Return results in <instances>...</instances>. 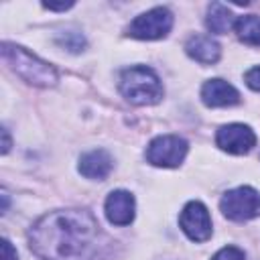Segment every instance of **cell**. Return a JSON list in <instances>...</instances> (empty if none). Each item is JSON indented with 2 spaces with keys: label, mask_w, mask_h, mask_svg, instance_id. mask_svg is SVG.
Listing matches in <instances>:
<instances>
[{
  "label": "cell",
  "mask_w": 260,
  "mask_h": 260,
  "mask_svg": "<svg viewBox=\"0 0 260 260\" xmlns=\"http://www.w3.org/2000/svg\"><path fill=\"white\" fill-rule=\"evenodd\" d=\"M77 169H79V173H81L83 177L102 181V179H106V177L110 175V171L114 169V160H112V156H110L108 150H104V148H93V150L81 154Z\"/></svg>",
  "instance_id": "obj_11"
},
{
  "label": "cell",
  "mask_w": 260,
  "mask_h": 260,
  "mask_svg": "<svg viewBox=\"0 0 260 260\" xmlns=\"http://www.w3.org/2000/svg\"><path fill=\"white\" fill-rule=\"evenodd\" d=\"M205 24H207V28H209L211 32L223 35V32H228V30L236 24V16L230 12L228 6L219 4V2H211L209 8H207Z\"/></svg>",
  "instance_id": "obj_13"
},
{
  "label": "cell",
  "mask_w": 260,
  "mask_h": 260,
  "mask_svg": "<svg viewBox=\"0 0 260 260\" xmlns=\"http://www.w3.org/2000/svg\"><path fill=\"white\" fill-rule=\"evenodd\" d=\"M2 57L6 63H10V67L16 71V75H20L26 83H32L37 87H53L59 81L57 69L53 65H49L47 61H41L37 55L28 53L26 49H22L18 45L4 43Z\"/></svg>",
  "instance_id": "obj_2"
},
{
  "label": "cell",
  "mask_w": 260,
  "mask_h": 260,
  "mask_svg": "<svg viewBox=\"0 0 260 260\" xmlns=\"http://www.w3.org/2000/svg\"><path fill=\"white\" fill-rule=\"evenodd\" d=\"M189 146L187 140L175 134H162L150 140V144L146 146V160L154 167H165V169H173L179 167L187 154Z\"/></svg>",
  "instance_id": "obj_6"
},
{
  "label": "cell",
  "mask_w": 260,
  "mask_h": 260,
  "mask_svg": "<svg viewBox=\"0 0 260 260\" xmlns=\"http://www.w3.org/2000/svg\"><path fill=\"white\" fill-rule=\"evenodd\" d=\"M171 26H173L171 10L165 6H156V8H150L142 14H138L128 24L126 35L132 39H140V41H154V39L167 37Z\"/></svg>",
  "instance_id": "obj_4"
},
{
  "label": "cell",
  "mask_w": 260,
  "mask_h": 260,
  "mask_svg": "<svg viewBox=\"0 0 260 260\" xmlns=\"http://www.w3.org/2000/svg\"><path fill=\"white\" fill-rule=\"evenodd\" d=\"M234 28H236L240 41H244L248 45L260 47V16H256V14L238 16Z\"/></svg>",
  "instance_id": "obj_14"
},
{
  "label": "cell",
  "mask_w": 260,
  "mask_h": 260,
  "mask_svg": "<svg viewBox=\"0 0 260 260\" xmlns=\"http://www.w3.org/2000/svg\"><path fill=\"white\" fill-rule=\"evenodd\" d=\"M43 6H45L47 10H67V8L73 6V2H67V4H51V2H45Z\"/></svg>",
  "instance_id": "obj_19"
},
{
  "label": "cell",
  "mask_w": 260,
  "mask_h": 260,
  "mask_svg": "<svg viewBox=\"0 0 260 260\" xmlns=\"http://www.w3.org/2000/svg\"><path fill=\"white\" fill-rule=\"evenodd\" d=\"M201 100L209 108H223V106L238 104L240 93L232 83L223 79H207L201 87Z\"/></svg>",
  "instance_id": "obj_10"
},
{
  "label": "cell",
  "mask_w": 260,
  "mask_h": 260,
  "mask_svg": "<svg viewBox=\"0 0 260 260\" xmlns=\"http://www.w3.org/2000/svg\"><path fill=\"white\" fill-rule=\"evenodd\" d=\"M120 91L134 106H152L162 98L160 79L146 65L124 69L120 75Z\"/></svg>",
  "instance_id": "obj_3"
},
{
  "label": "cell",
  "mask_w": 260,
  "mask_h": 260,
  "mask_svg": "<svg viewBox=\"0 0 260 260\" xmlns=\"http://www.w3.org/2000/svg\"><path fill=\"white\" fill-rule=\"evenodd\" d=\"M6 207H8V195L2 193V211H6Z\"/></svg>",
  "instance_id": "obj_21"
},
{
  "label": "cell",
  "mask_w": 260,
  "mask_h": 260,
  "mask_svg": "<svg viewBox=\"0 0 260 260\" xmlns=\"http://www.w3.org/2000/svg\"><path fill=\"white\" fill-rule=\"evenodd\" d=\"M57 45L71 51V53H81L83 47H85V39L81 32L77 30H63L59 37H57Z\"/></svg>",
  "instance_id": "obj_15"
},
{
  "label": "cell",
  "mask_w": 260,
  "mask_h": 260,
  "mask_svg": "<svg viewBox=\"0 0 260 260\" xmlns=\"http://www.w3.org/2000/svg\"><path fill=\"white\" fill-rule=\"evenodd\" d=\"M215 144L232 154H246L256 144V134L246 124H228L221 126L215 134Z\"/></svg>",
  "instance_id": "obj_8"
},
{
  "label": "cell",
  "mask_w": 260,
  "mask_h": 260,
  "mask_svg": "<svg viewBox=\"0 0 260 260\" xmlns=\"http://www.w3.org/2000/svg\"><path fill=\"white\" fill-rule=\"evenodd\" d=\"M221 213L232 221H248L260 215V193L252 187H236L223 193L219 201Z\"/></svg>",
  "instance_id": "obj_5"
},
{
  "label": "cell",
  "mask_w": 260,
  "mask_h": 260,
  "mask_svg": "<svg viewBox=\"0 0 260 260\" xmlns=\"http://www.w3.org/2000/svg\"><path fill=\"white\" fill-rule=\"evenodd\" d=\"M10 150V136H8V130L2 128V152L6 154Z\"/></svg>",
  "instance_id": "obj_20"
},
{
  "label": "cell",
  "mask_w": 260,
  "mask_h": 260,
  "mask_svg": "<svg viewBox=\"0 0 260 260\" xmlns=\"http://www.w3.org/2000/svg\"><path fill=\"white\" fill-rule=\"evenodd\" d=\"M106 217L114 225H130L134 219V197L128 191H112L106 199Z\"/></svg>",
  "instance_id": "obj_9"
},
{
  "label": "cell",
  "mask_w": 260,
  "mask_h": 260,
  "mask_svg": "<svg viewBox=\"0 0 260 260\" xmlns=\"http://www.w3.org/2000/svg\"><path fill=\"white\" fill-rule=\"evenodd\" d=\"M244 81H246V85H248L250 89L260 91V65H258V67L248 69V71H246V75H244Z\"/></svg>",
  "instance_id": "obj_17"
},
{
  "label": "cell",
  "mask_w": 260,
  "mask_h": 260,
  "mask_svg": "<svg viewBox=\"0 0 260 260\" xmlns=\"http://www.w3.org/2000/svg\"><path fill=\"white\" fill-rule=\"evenodd\" d=\"M110 244L87 209L49 211L28 232V246L41 260H104Z\"/></svg>",
  "instance_id": "obj_1"
},
{
  "label": "cell",
  "mask_w": 260,
  "mask_h": 260,
  "mask_svg": "<svg viewBox=\"0 0 260 260\" xmlns=\"http://www.w3.org/2000/svg\"><path fill=\"white\" fill-rule=\"evenodd\" d=\"M179 225L193 242H205L211 238V217L201 201H189L183 207L179 215Z\"/></svg>",
  "instance_id": "obj_7"
},
{
  "label": "cell",
  "mask_w": 260,
  "mask_h": 260,
  "mask_svg": "<svg viewBox=\"0 0 260 260\" xmlns=\"http://www.w3.org/2000/svg\"><path fill=\"white\" fill-rule=\"evenodd\" d=\"M2 260H18V254L8 240H2Z\"/></svg>",
  "instance_id": "obj_18"
},
{
  "label": "cell",
  "mask_w": 260,
  "mask_h": 260,
  "mask_svg": "<svg viewBox=\"0 0 260 260\" xmlns=\"http://www.w3.org/2000/svg\"><path fill=\"white\" fill-rule=\"evenodd\" d=\"M185 51H187V55L191 59H195V61H199L203 65L215 63L219 59V53H221L219 45L211 37H207V35H195V37H191L185 43Z\"/></svg>",
  "instance_id": "obj_12"
},
{
  "label": "cell",
  "mask_w": 260,
  "mask_h": 260,
  "mask_svg": "<svg viewBox=\"0 0 260 260\" xmlns=\"http://www.w3.org/2000/svg\"><path fill=\"white\" fill-rule=\"evenodd\" d=\"M211 260H246V256H244V252H242L240 248H236V246H225V248H221L219 252H215V256H213Z\"/></svg>",
  "instance_id": "obj_16"
}]
</instances>
